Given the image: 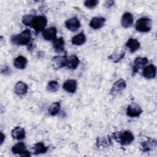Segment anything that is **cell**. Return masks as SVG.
<instances>
[{
  "label": "cell",
  "instance_id": "obj_9",
  "mask_svg": "<svg viewBox=\"0 0 157 157\" xmlns=\"http://www.w3.org/2000/svg\"><path fill=\"white\" fill-rule=\"evenodd\" d=\"M126 87V82L123 79L120 78L113 83L112 87L111 88L110 93L112 95H116L118 93H121L123 90H124Z\"/></svg>",
  "mask_w": 157,
  "mask_h": 157
},
{
  "label": "cell",
  "instance_id": "obj_18",
  "mask_svg": "<svg viewBox=\"0 0 157 157\" xmlns=\"http://www.w3.org/2000/svg\"><path fill=\"white\" fill-rule=\"evenodd\" d=\"M53 47L55 52L61 53L64 50V40L62 37L56 38L53 41Z\"/></svg>",
  "mask_w": 157,
  "mask_h": 157
},
{
  "label": "cell",
  "instance_id": "obj_3",
  "mask_svg": "<svg viewBox=\"0 0 157 157\" xmlns=\"http://www.w3.org/2000/svg\"><path fill=\"white\" fill-rule=\"evenodd\" d=\"M151 20L147 17H142L136 21V29L140 33L149 32L151 29Z\"/></svg>",
  "mask_w": 157,
  "mask_h": 157
},
{
  "label": "cell",
  "instance_id": "obj_26",
  "mask_svg": "<svg viewBox=\"0 0 157 157\" xmlns=\"http://www.w3.org/2000/svg\"><path fill=\"white\" fill-rule=\"evenodd\" d=\"M125 52L121 50V51H116L112 53L110 56H108V58L111 60L113 63H118L120 61L124 56Z\"/></svg>",
  "mask_w": 157,
  "mask_h": 157
},
{
  "label": "cell",
  "instance_id": "obj_6",
  "mask_svg": "<svg viewBox=\"0 0 157 157\" xmlns=\"http://www.w3.org/2000/svg\"><path fill=\"white\" fill-rule=\"evenodd\" d=\"M142 112L140 107L134 102L130 104L126 109V115L129 117H138Z\"/></svg>",
  "mask_w": 157,
  "mask_h": 157
},
{
  "label": "cell",
  "instance_id": "obj_12",
  "mask_svg": "<svg viewBox=\"0 0 157 157\" xmlns=\"http://www.w3.org/2000/svg\"><path fill=\"white\" fill-rule=\"evenodd\" d=\"M65 26L71 31H75L80 27V22L77 17H72L65 21Z\"/></svg>",
  "mask_w": 157,
  "mask_h": 157
},
{
  "label": "cell",
  "instance_id": "obj_19",
  "mask_svg": "<svg viewBox=\"0 0 157 157\" xmlns=\"http://www.w3.org/2000/svg\"><path fill=\"white\" fill-rule=\"evenodd\" d=\"M63 88L68 93H74L77 90V82L74 80H67L64 82Z\"/></svg>",
  "mask_w": 157,
  "mask_h": 157
},
{
  "label": "cell",
  "instance_id": "obj_8",
  "mask_svg": "<svg viewBox=\"0 0 157 157\" xmlns=\"http://www.w3.org/2000/svg\"><path fill=\"white\" fill-rule=\"evenodd\" d=\"M67 58L66 56H57L53 58L52 60V64L53 67L56 69L58 70L60 69L67 65Z\"/></svg>",
  "mask_w": 157,
  "mask_h": 157
},
{
  "label": "cell",
  "instance_id": "obj_27",
  "mask_svg": "<svg viewBox=\"0 0 157 157\" xmlns=\"http://www.w3.org/2000/svg\"><path fill=\"white\" fill-rule=\"evenodd\" d=\"M61 104L58 102H55L52 103L48 107V112L51 116L56 115L60 110Z\"/></svg>",
  "mask_w": 157,
  "mask_h": 157
},
{
  "label": "cell",
  "instance_id": "obj_30",
  "mask_svg": "<svg viewBox=\"0 0 157 157\" xmlns=\"http://www.w3.org/2000/svg\"><path fill=\"white\" fill-rule=\"evenodd\" d=\"M98 3L99 1L97 0H86L85 1L84 5L88 9H93L95 7Z\"/></svg>",
  "mask_w": 157,
  "mask_h": 157
},
{
  "label": "cell",
  "instance_id": "obj_13",
  "mask_svg": "<svg viewBox=\"0 0 157 157\" xmlns=\"http://www.w3.org/2000/svg\"><path fill=\"white\" fill-rule=\"evenodd\" d=\"M105 22V18L102 17H94L91 18L89 25L93 29L101 28Z\"/></svg>",
  "mask_w": 157,
  "mask_h": 157
},
{
  "label": "cell",
  "instance_id": "obj_4",
  "mask_svg": "<svg viewBox=\"0 0 157 157\" xmlns=\"http://www.w3.org/2000/svg\"><path fill=\"white\" fill-rule=\"evenodd\" d=\"M47 24V19L45 17L40 15L35 16L31 25V27L34 29L36 33L42 32Z\"/></svg>",
  "mask_w": 157,
  "mask_h": 157
},
{
  "label": "cell",
  "instance_id": "obj_28",
  "mask_svg": "<svg viewBox=\"0 0 157 157\" xmlns=\"http://www.w3.org/2000/svg\"><path fill=\"white\" fill-rule=\"evenodd\" d=\"M59 89V84L57 81L51 80L47 85V90L52 93L56 92Z\"/></svg>",
  "mask_w": 157,
  "mask_h": 157
},
{
  "label": "cell",
  "instance_id": "obj_23",
  "mask_svg": "<svg viewBox=\"0 0 157 157\" xmlns=\"http://www.w3.org/2000/svg\"><path fill=\"white\" fill-rule=\"evenodd\" d=\"M86 42V36L83 32L74 36L72 39L71 42L75 45H82Z\"/></svg>",
  "mask_w": 157,
  "mask_h": 157
},
{
  "label": "cell",
  "instance_id": "obj_25",
  "mask_svg": "<svg viewBox=\"0 0 157 157\" xmlns=\"http://www.w3.org/2000/svg\"><path fill=\"white\" fill-rule=\"evenodd\" d=\"M79 59L75 55H72L67 58L66 66L70 69H75L79 64Z\"/></svg>",
  "mask_w": 157,
  "mask_h": 157
},
{
  "label": "cell",
  "instance_id": "obj_31",
  "mask_svg": "<svg viewBox=\"0 0 157 157\" xmlns=\"http://www.w3.org/2000/svg\"><path fill=\"white\" fill-rule=\"evenodd\" d=\"M113 4H114V1H105L104 6L107 7H110L113 5Z\"/></svg>",
  "mask_w": 157,
  "mask_h": 157
},
{
  "label": "cell",
  "instance_id": "obj_21",
  "mask_svg": "<svg viewBox=\"0 0 157 157\" xmlns=\"http://www.w3.org/2000/svg\"><path fill=\"white\" fill-rule=\"evenodd\" d=\"M27 59L23 56H18L14 59L13 65L18 69H24L27 65Z\"/></svg>",
  "mask_w": 157,
  "mask_h": 157
},
{
  "label": "cell",
  "instance_id": "obj_15",
  "mask_svg": "<svg viewBox=\"0 0 157 157\" xmlns=\"http://www.w3.org/2000/svg\"><path fill=\"white\" fill-rule=\"evenodd\" d=\"M134 22V17L130 12H125L121 17V25L124 28H128L132 26Z\"/></svg>",
  "mask_w": 157,
  "mask_h": 157
},
{
  "label": "cell",
  "instance_id": "obj_20",
  "mask_svg": "<svg viewBox=\"0 0 157 157\" xmlns=\"http://www.w3.org/2000/svg\"><path fill=\"white\" fill-rule=\"evenodd\" d=\"M140 42L134 38L129 39L126 43V47L129 50L131 53L136 52L140 48Z\"/></svg>",
  "mask_w": 157,
  "mask_h": 157
},
{
  "label": "cell",
  "instance_id": "obj_29",
  "mask_svg": "<svg viewBox=\"0 0 157 157\" xmlns=\"http://www.w3.org/2000/svg\"><path fill=\"white\" fill-rule=\"evenodd\" d=\"M34 17L35 16H34L33 15H31V14L25 15L22 17L21 21L24 25L31 27L32 22H33V20Z\"/></svg>",
  "mask_w": 157,
  "mask_h": 157
},
{
  "label": "cell",
  "instance_id": "obj_10",
  "mask_svg": "<svg viewBox=\"0 0 157 157\" xmlns=\"http://www.w3.org/2000/svg\"><path fill=\"white\" fill-rule=\"evenodd\" d=\"M148 63V60L146 57L136 58L133 63V66H132L133 74H135L140 69L144 68Z\"/></svg>",
  "mask_w": 157,
  "mask_h": 157
},
{
  "label": "cell",
  "instance_id": "obj_17",
  "mask_svg": "<svg viewBox=\"0 0 157 157\" xmlns=\"http://www.w3.org/2000/svg\"><path fill=\"white\" fill-rule=\"evenodd\" d=\"M12 137L17 140H22L25 138V131L23 128L17 126L15 127L11 131Z\"/></svg>",
  "mask_w": 157,
  "mask_h": 157
},
{
  "label": "cell",
  "instance_id": "obj_16",
  "mask_svg": "<svg viewBox=\"0 0 157 157\" xmlns=\"http://www.w3.org/2000/svg\"><path fill=\"white\" fill-rule=\"evenodd\" d=\"M156 74V68L153 64H150L144 69L142 75L143 76L147 78L151 79L155 77Z\"/></svg>",
  "mask_w": 157,
  "mask_h": 157
},
{
  "label": "cell",
  "instance_id": "obj_24",
  "mask_svg": "<svg viewBox=\"0 0 157 157\" xmlns=\"http://www.w3.org/2000/svg\"><path fill=\"white\" fill-rule=\"evenodd\" d=\"M48 147L45 146L43 142H38L34 145L33 147V153L34 155L42 154L47 152Z\"/></svg>",
  "mask_w": 157,
  "mask_h": 157
},
{
  "label": "cell",
  "instance_id": "obj_5",
  "mask_svg": "<svg viewBox=\"0 0 157 157\" xmlns=\"http://www.w3.org/2000/svg\"><path fill=\"white\" fill-rule=\"evenodd\" d=\"M12 151L14 154H18L22 156H30V153L26 150V145L21 142H18L12 147Z\"/></svg>",
  "mask_w": 157,
  "mask_h": 157
},
{
  "label": "cell",
  "instance_id": "obj_2",
  "mask_svg": "<svg viewBox=\"0 0 157 157\" xmlns=\"http://www.w3.org/2000/svg\"><path fill=\"white\" fill-rule=\"evenodd\" d=\"M31 39V33L29 29H26L20 34L13 35L10 40L12 44L17 45H27Z\"/></svg>",
  "mask_w": 157,
  "mask_h": 157
},
{
  "label": "cell",
  "instance_id": "obj_11",
  "mask_svg": "<svg viewBox=\"0 0 157 157\" xmlns=\"http://www.w3.org/2000/svg\"><path fill=\"white\" fill-rule=\"evenodd\" d=\"M57 29L55 26H51L50 28L45 29L42 32V36L46 40L53 41L56 38Z\"/></svg>",
  "mask_w": 157,
  "mask_h": 157
},
{
  "label": "cell",
  "instance_id": "obj_14",
  "mask_svg": "<svg viewBox=\"0 0 157 157\" xmlns=\"http://www.w3.org/2000/svg\"><path fill=\"white\" fill-rule=\"evenodd\" d=\"M112 144L111 137L109 136L99 137L96 140V147L98 148H106Z\"/></svg>",
  "mask_w": 157,
  "mask_h": 157
},
{
  "label": "cell",
  "instance_id": "obj_7",
  "mask_svg": "<svg viewBox=\"0 0 157 157\" xmlns=\"http://www.w3.org/2000/svg\"><path fill=\"white\" fill-rule=\"evenodd\" d=\"M157 143L156 140L155 139L147 138L146 140H144L140 144V150L143 152H149L155 148L156 147Z\"/></svg>",
  "mask_w": 157,
  "mask_h": 157
},
{
  "label": "cell",
  "instance_id": "obj_1",
  "mask_svg": "<svg viewBox=\"0 0 157 157\" xmlns=\"http://www.w3.org/2000/svg\"><path fill=\"white\" fill-rule=\"evenodd\" d=\"M112 137L121 145H128L131 144L134 139V137L132 133L128 130L115 132L113 133Z\"/></svg>",
  "mask_w": 157,
  "mask_h": 157
},
{
  "label": "cell",
  "instance_id": "obj_22",
  "mask_svg": "<svg viewBox=\"0 0 157 157\" xmlns=\"http://www.w3.org/2000/svg\"><path fill=\"white\" fill-rule=\"evenodd\" d=\"M14 91L15 93L18 95H23L27 93L28 86L25 82L19 81L15 85Z\"/></svg>",
  "mask_w": 157,
  "mask_h": 157
},
{
  "label": "cell",
  "instance_id": "obj_32",
  "mask_svg": "<svg viewBox=\"0 0 157 157\" xmlns=\"http://www.w3.org/2000/svg\"><path fill=\"white\" fill-rule=\"evenodd\" d=\"M4 139H5V135L2 133V132H1V145L3 144Z\"/></svg>",
  "mask_w": 157,
  "mask_h": 157
}]
</instances>
